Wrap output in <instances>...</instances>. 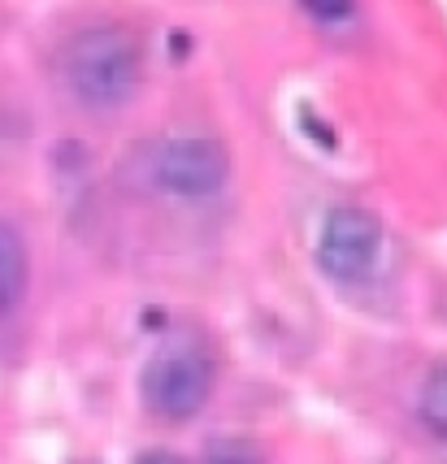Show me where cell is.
I'll use <instances>...</instances> for the list:
<instances>
[{"label":"cell","mask_w":447,"mask_h":464,"mask_svg":"<svg viewBox=\"0 0 447 464\" xmlns=\"http://www.w3.org/2000/svg\"><path fill=\"white\" fill-rule=\"evenodd\" d=\"M204 464H265V451L252 439L230 434V439H213L204 447Z\"/></svg>","instance_id":"obj_7"},{"label":"cell","mask_w":447,"mask_h":464,"mask_svg":"<svg viewBox=\"0 0 447 464\" xmlns=\"http://www.w3.org/2000/svg\"><path fill=\"white\" fill-rule=\"evenodd\" d=\"M31 286V252L26 235L9 218H0V317H14Z\"/></svg>","instance_id":"obj_5"},{"label":"cell","mask_w":447,"mask_h":464,"mask_svg":"<svg viewBox=\"0 0 447 464\" xmlns=\"http://www.w3.org/2000/svg\"><path fill=\"white\" fill-rule=\"evenodd\" d=\"M218 382V369L209 361V352L200 347H170L157 352L152 361L143 364L140 378V395L143 408L161 421H191Z\"/></svg>","instance_id":"obj_3"},{"label":"cell","mask_w":447,"mask_h":464,"mask_svg":"<svg viewBox=\"0 0 447 464\" xmlns=\"http://www.w3.org/2000/svg\"><path fill=\"white\" fill-rule=\"evenodd\" d=\"M148 182L170 200H213L230 182V157L218 140L179 135L148 152Z\"/></svg>","instance_id":"obj_2"},{"label":"cell","mask_w":447,"mask_h":464,"mask_svg":"<svg viewBox=\"0 0 447 464\" xmlns=\"http://www.w3.org/2000/svg\"><path fill=\"white\" fill-rule=\"evenodd\" d=\"M383 256V222L369 208H335L317 235V265L335 283H361Z\"/></svg>","instance_id":"obj_4"},{"label":"cell","mask_w":447,"mask_h":464,"mask_svg":"<svg viewBox=\"0 0 447 464\" xmlns=\"http://www.w3.org/2000/svg\"><path fill=\"white\" fill-rule=\"evenodd\" d=\"M135 464H183V460H179L174 451H143Z\"/></svg>","instance_id":"obj_9"},{"label":"cell","mask_w":447,"mask_h":464,"mask_svg":"<svg viewBox=\"0 0 447 464\" xmlns=\"http://www.w3.org/2000/svg\"><path fill=\"white\" fill-rule=\"evenodd\" d=\"M57 74H62L65 92L87 113H113L140 92V40L118 22H96V26H87V31H79V35H70L62 44Z\"/></svg>","instance_id":"obj_1"},{"label":"cell","mask_w":447,"mask_h":464,"mask_svg":"<svg viewBox=\"0 0 447 464\" xmlns=\"http://www.w3.org/2000/svg\"><path fill=\"white\" fill-rule=\"evenodd\" d=\"M305 9L313 14L317 22H347L352 14H356V0H305Z\"/></svg>","instance_id":"obj_8"},{"label":"cell","mask_w":447,"mask_h":464,"mask_svg":"<svg viewBox=\"0 0 447 464\" xmlns=\"http://www.w3.org/2000/svg\"><path fill=\"white\" fill-rule=\"evenodd\" d=\"M417 417L434 439H447V364H439L422 386V400H417Z\"/></svg>","instance_id":"obj_6"}]
</instances>
